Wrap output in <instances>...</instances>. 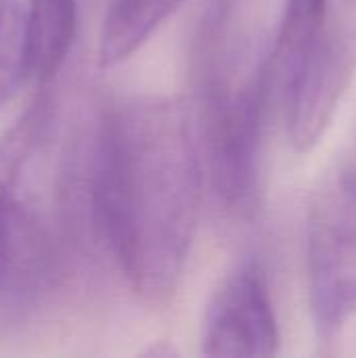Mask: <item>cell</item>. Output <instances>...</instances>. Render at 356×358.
Listing matches in <instances>:
<instances>
[{
	"label": "cell",
	"mask_w": 356,
	"mask_h": 358,
	"mask_svg": "<svg viewBox=\"0 0 356 358\" xmlns=\"http://www.w3.org/2000/svg\"><path fill=\"white\" fill-rule=\"evenodd\" d=\"M199 189V151L178 101L145 96L105 115L88 185L92 218L130 287L153 304L180 285Z\"/></svg>",
	"instance_id": "6da1fadb"
},
{
	"label": "cell",
	"mask_w": 356,
	"mask_h": 358,
	"mask_svg": "<svg viewBox=\"0 0 356 358\" xmlns=\"http://www.w3.org/2000/svg\"><path fill=\"white\" fill-rule=\"evenodd\" d=\"M306 273L315 331L332 342L356 315V164L336 166L313 193Z\"/></svg>",
	"instance_id": "7a4b0ae2"
},
{
	"label": "cell",
	"mask_w": 356,
	"mask_h": 358,
	"mask_svg": "<svg viewBox=\"0 0 356 358\" xmlns=\"http://www.w3.org/2000/svg\"><path fill=\"white\" fill-rule=\"evenodd\" d=\"M266 69L239 84L214 82L206 94V153L212 182L229 206H250L258 191Z\"/></svg>",
	"instance_id": "3957f363"
},
{
	"label": "cell",
	"mask_w": 356,
	"mask_h": 358,
	"mask_svg": "<svg viewBox=\"0 0 356 358\" xmlns=\"http://www.w3.org/2000/svg\"><path fill=\"white\" fill-rule=\"evenodd\" d=\"M281 334L266 273L258 260L239 262L208 302L201 327L206 357H273Z\"/></svg>",
	"instance_id": "277c9868"
},
{
	"label": "cell",
	"mask_w": 356,
	"mask_h": 358,
	"mask_svg": "<svg viewBox=\"0 0 356 358\" xmlns=\"http://www.w3.org/2000/svg\"><path fill=\"white\" fill-rule=\"evenodd\" d=\"M356 71V31L325 27L306 57L283 82L287 132L292 145L306 153L317 147L334 122Z\"/></svg>",
	"instance_id": "5b68a950"
},
{
	"label": "cell",
	"mask_w": 356,
	"mask_h": 358,
	"mask_svg": "<svg viewBox=\"0 0 356 358\" xmlns=\"http://www.w3.org/2000/svg\"><path fill=\"white\" fill-rule=\"evenodd\" d=\"M46 235L29 210L15 197L0 201V294L23 296L48 273Z\"/></svg>",
	"instance_id": "8992f818"
},
{
	"label": "cell",
	"mask_w": 356,
	"mask_h": 358,
	"mask_svg": "<svg viewBox=\"0 0 356 358\" xmlns=\"http://www.w3.org/2000/svg\"><path fill=\"white\" fill-rule=\"evenodd\" d=\"M29 82L48 84L63 67L78 31V0H29L25 8Z\"/></svg>",
	"instance_id": "52a82bcc"
},
{
	"label": "cell",
	"mask_w": 356,
	"mask_h": 358,
	"mask_svg": "<svg viewBox=\"0 0 356 358\" xmlns=\"http://www.w3.org/2000/svg\"><path fill=\"white\" fill-rule=\"evenodd\" d=\"M183 2L185 0H113L101 29L99 65L113 67L132 57Z\"/></svg>",
	"instance_id": "ba28073f"
},
{
	"label": "cell",
	"mask_w": 356,
	"mask_h": 358,
	"mask_svg": "<svg viewBox=\"0 0 356 358\" xmlns=\"http://www.w3.org/2000/svg\"><path fill=\"white\" fill-rule=\"evenodd\" d=\"M52 103L38 96L0 138V201L13 199L23 170L48 128Z\"/></svg>",
	"instance_id": "9c48e42d"
},
{
	"label": "cell",
	"mask_w": 356,
	"mask_h": 358,
	"mask_svg": "<svg viewBox=\"0 0 356 358\" xmlns=\"http://www.w3.org/2000/svg\"><path fill=\"white\" fill-rule=\"evenodd\" d=\"M327 27V0H287L271 69L285 82Z\"/></svg>",
	"instance_id": "30bf717a"
},
{
	"label": "cell",
	"mask_w": 356,
	"mask_h": 358,
	"mask_svg": "<svg viewBox=\"0 0 356 358\" xmlns=\"http://www.w3.org/2000/svg\"><path fill=\"white\" fill-rule=\"evenodd\" d=\"M29 82L25 4L0 0V105Z\"/></svg>",
	"instance_id": "8fae6325"
}]
</instances>
